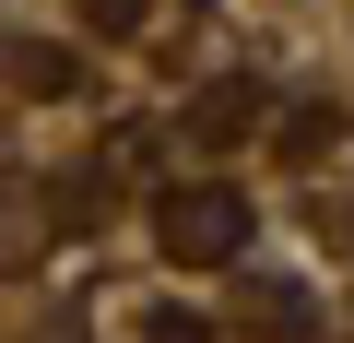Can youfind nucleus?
Returning a JSON list of instances; mask_svg holds the SVG:
<instances>
[]
</instances>
